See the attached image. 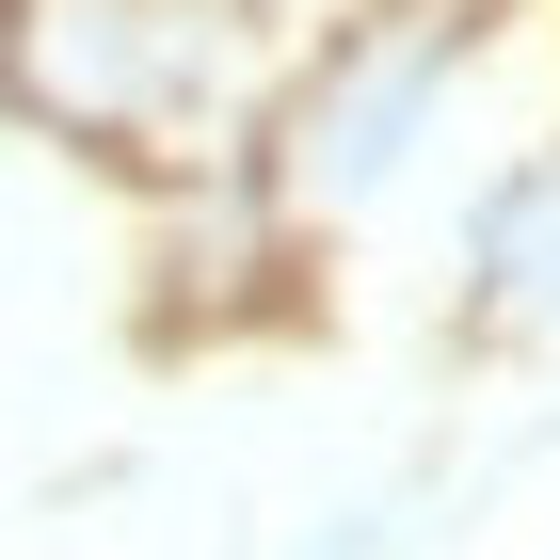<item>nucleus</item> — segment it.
<instances>
[{"label":"nucleus","mask_w":560,"mask_h":560,"mask_svg":"<svg viewBox=\"0 0 560 560\" xmlns=\"http://www.w3.org/2000/svg\"><path fill=\"white\" fill-rule=\"evenodd\" d=\"M241 16H257V33H272V48H289V65H304V48H320V33H352L369 0H241Z\"/></svg>","instance_id":"4"},{"label":"nucleus","mask_w":560,"mask_h":560,"mask_svg":"<svg viewBox=\"0 0 560 560\" xmlns=\"http://www.w3.org/2000/svg\"><path fill=\"white\" fill-rule=\"evenodd\" d=\"M465 272H480V320H497V337H560V144L497 176Z\"/></svg>","instance_id":"3"},{"label":"nucleus","mask_w":560,"mask_h":560,"mask_svg":"<svg viewBox=\"0 0 560 560\" xmlns=\"http://www.w3.org/2000/svg\"><path fill=\"white\" fill-rule=\"evenodd\" d=\"M289 48L241 0H0V96L48 144H81L113 176H241L272 129Z\"/></svg>","instance_id":"1"},{"label":"nucleus","mask_w":560,"mask_h":560,"mask_svg":"<svg viewBox=\"0 0 560 560\" xmlns=\"http://www.w3.org/2000/svg\"><path fill=\"white\" fill-rule=\"evenodd\" d=\"M289 560H400V513H320Z\"/></svg>","instance_id":"5"},{"label":"nucleus","mask_w":560,"mask_h":560,"mask_svg":"<svg viewBox=\"0 0 560 560\" xmlns=\"http://www.w3.org/2000/svg\"><path fill=\"white\" fill-rule=\"evenodd\" d=\"M480 48H497V0H369L352 33H320L272 81V129H257V192L304 224H352L369 192H400V176L448 144V113H465Z\"/></svg>","instance_id":"2"}]
</instances>
